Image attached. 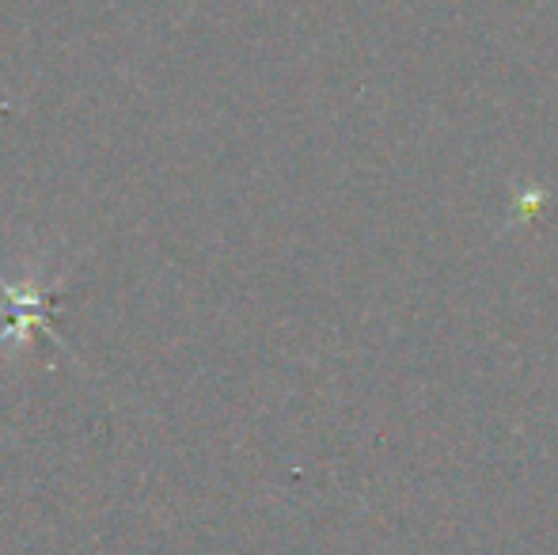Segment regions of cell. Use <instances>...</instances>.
I'll return each mask as SVG.
<instances>
[{"mask_svg": "<svg viewBox=\"0 0 558 555\" xmlns=\"http://www.w3.org/2000/svg\"><path fill=\"white\" fill-rule=\"evenodd\" d=\"M61 286H65V275L53 278L50 286H38L35 278H23V281L0 278V297H4V309H8V324L0 327V350L27 347L35 331L50 335L53 342L65 347V339H61V331L50 319L53 289H61Z\"/></svg>", "mask_w": 558, "mask_h": 555, "instance_id": "obj_1", "label": "cell"}]
</instances>
